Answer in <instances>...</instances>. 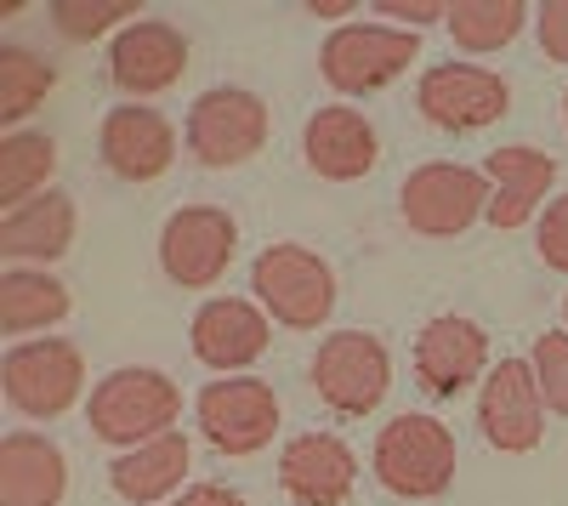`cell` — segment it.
<instances>
[{"mask_svg": "<svg viewBox=\"0 0 568 506\" xmlns=\"http://www.w3.org/2000/svg\"><path fill=\"white\" fill-rule=\"evenodd\" d=\"M562 125H568V85H562Z\"/></svg>", "mask_w": 568, "mask_h": 506, "instance_id": "34", "label": "cell"}, {"mask_svg": "<svg viewBox=\"0 0 568 506\" xmlns=\"http://www.w3.org/2000/svg\"><path fill=\"white\" fill-rule=\"evenodd\" d=\"M98 154L120 182H154L176 160V125L149 103H114L98 131Z\"/></svg>", "mask_w": 568, "mask_h": 506, "instance_id": "16", "label": "cell"}, {"mask_svg": "<svg viewBox=\"0 0 568 506\" xmlns=\"http://www.w3.org/2000/svg\"><path fill=\"white\" fill-rule=\"evenodd\" d=\"M302 160L324 176V182H358L375 171L382 160V136H375V120L353 103H329L313 109L302 125Z\"/></svg>", "mask_w": 568, "mask_h": 506, "instance_id": "18", "label": "cell"}, {"mask_svg": "<svg viewBox=\"0 0 568 506\" xmlns=\"http://www.w3.org/2000/svg\"><path fill=\"white\" fill-rule=\"evenodd\" d=\"M0 393L23 422H58L74 404H85V358L69 336L12 342L0 358Z\"/></svg>", "mask_w": 568, "mask_h": 506, "instance_id": "5", "label": "cell"}, {"mask_svg": "<svg viewBox=\"0 0 568 506\" xmlns=\"http://www.w3.org/2000/svg\"><path fill=\"white\" fill-rule=\"evenodd\" d=\"M455 467H460V449H455V433L426 416V409H409V416H393L382 433H375V449H369V473L387 495L398 500H433L455 484Z\"/></svg>", "mask_w": 568, "mask_h": 506, "instance_id": "2", "label": "cell"}, {"mask_svg": "<svg viewBox=\"0 0 568 506\" xmlns=\"http://www.w3.org/2000/svg\"><path fill=\"white\" fill-rule=\"evenodd\" d=\"M74 227L80 211L63 189H45L40 200L18 205L0 216V262L7 267H45V262H63L74 245Z\"/></svg>", "mask_w": 568, "mask_h": 506, "instance_id": "20", "label": "cell"}, {"mask_svg": "<svg viewBox=\"0 0 568 506\" xmlns=\"http://www.w3.org/2000/svg\"><path fill=\"white\" fill-rule=\"evenodd\" d=\"M69 318V285L52 267H0V331L34 342Z\"/></svg>", "mask_w": 568, "mask_h": 506, "instance_id": "23", "label": "cell"}, {"mask_svg": "<svg viewBox=\"0 0 568 506\" xmlns=\"http://www.w3.org/2000/svg\"><path fill=\"white\" fill-rule=\"evenodd\" d=\"M369 18H382V23H398V29H426V23H449V7L444 0H375Z\"/></svg>", "mask_w": 568, "mask_h": 506, "instance_id": "30", "label": "cell"}, {"mask_svg": "<svg viewBox=\"0 0 568 506\" xmlns=\"http://www.w3.org/2000/svg\"><path fill=\"white\" fill-rule=\"evenodd\" d=\"M358 484V455L336 433H296L278 449V489L296 506H347Z\"/></svg>", "mask_w": 568, "mask_h": 506, "instance_id": "17", "label": "cell"}, {"mask_svg": "<svg viewBox=\"0 0 568 506\" xmlns=\"http://www.w3.org/2000/svg\"><path fill=\"white\" fill-rule=\"evenodd\" d=\"M415 109L426 125L438 131H455V136H471L484 125H500L506 109H511V85L484 69V63H460V58H444L420 74L415 85Z\"/></svg>", "mask_w": 568, "mask_h": 506, "instance_id": "10", "label": "cell"}, {"mask_svg": "<svg viewBox=\"0 0 568 506\" xmlns=\"http://www.w3.org/2000/svg\"><path fill=\"white\" fill-rule=\"evenodd\" d=\"M546 398L529 358H500L478 387V427L500 455H529L546 438Z\"/></svg>", "mask_w": 568, "mask_h": 506, "instance_id": "14", "label": "cell"}, {"mask_svg": "<svg viewBox=\"0 0 568 506\" xmlns=\"http://www.w3.org/2000/svg\"><path fill=\"white\" fill-rule=\"evenodd\" d=\"M52 85H58V69L40 52H29L18 40L0 45V125L23 131V120L52 98Z\"/></svg>", "mask_w": 568, "mask_h": 506, "instance_id": "26", "label": "cell"}, {"mask_svg": "<svg viewBox=\"0 0 568 506\" xmlns=\"http://www.w3.org/2000/svg\"><path fill=\"white\" fill-rule=\"evenodd\" d=\"M398 211H404V227L420 240H460L471 222L489 216V176L484 165L426 160L404 176Z\"/></svg>", "mask_w": 568, "mask_h": 506, "instance_id": "6", "label": "cell"}, {"mask_svg": "<svg viewBox=\"0 0 568 506\" xmlns=\"http://www.w3.org/2000/svg\"><path fill=\"white\" fill-rule=\"evenodd\" d=\"M194 422L216 455H256L278 438L284 409L262 376H216L194 393Z\"/></svg>", "mask_w": 568, "mask_h": 506, "instance_id": "8", "label": "cell"}, {"mask_svg": "<svg viewBox=\"0 0 568 506\" xmlns=\"http://www.w3.org/2000/svg\"><path fill=\"white\" fill-rule=\"evenodd\" d=\"M535 40L551 63H568V0H546L535 7Z\"/></svg>", "mask_w": 568, "mask_h": 506, "instance_id": "31", "label": "cell"}, {"mask_svg": "<svg viewBox=\"0 0 568 506\" xmlns=\"http://www.w3.org/2000/svg\"><path fill=\"white\" fill-rule=\"evenodd\" d=\"M562 331H568V296H562Z\"/></svg>", "mask_w": 568, "mask_h": 506, "instance_id": "35", "label": "cell"}, {"mask_svg": "<svg viewBox=\"0 0 568 506\" xmlns=\"http://www.w3.org/2000/svg\"><path fill=\"white\" fill-rule=\"evenodd\" d=\"M420 58V34L382 23V18H353L342 29H329L318 45V74L324 85H336L342 98H369L387 91L398 74H409V63Z\"/></svg>", "mask_w": 568, "mask_h": 506, "instance_id": "3", "label": "cell"}, {"mask_svg": "<svg viewBox=\"0 0 568 506\" xmlns=\"http://www.w3.org/2000/svg\"><path fill=\"white\" fill-rule=\"evenodd\" d=\"M267 103L245 85H211L187 103L182 120V149L194 154L205 171H233L262 154L267 143Z\"/></svg>", "mask_w": 568, "mask_h": 506, "instance_id": "7", "label": "cell"}, {"mask_svg": "<svg viewBox=\"0 0 568 506\" xmlns=\"http://www.w3.org/2000/svg\"><path fill=\"white\" fill-rule=\"evenodd\" d=\"M69 462L45 433L0 438V506H63Z\"/></svg>", "mask_w": 568, "mask_h": 506, "instance_id": "22", "label": "cell"}, {"mask_svg": "<svg viewBox=\"0 0 568 506\" xmlns=\"http://www.w3.org/2000/svg\"><path fill=\"white\" fill-rule=\"evenodd\" d=\"M307 18H324V23H353L358 18V0H307Z\"/></svg>", "mask_w": 568, "mask_h": 506, "instance_id": "33", "label": "cell"}, {"mask_svg": "<svg viewBox=\"0 0 568 506\" xmlns=\"http://www.w3.org/2000/svg\"><path fill=\"white\" fill-rule=\"evenodd\" d=\"M165 506H245V495H240V489H227V484H216V478H205V484L182 489V495L165 500Z\"/></svg>", "mask_w": 568, "mask_h": 506, "instance_id": "32", "label": "cell"}, {"mask_svg": "<svg viewBox=\"0 0 568 506\" xmlns=\"http://www.w3.org/2000/svg\"><path fill=\"white\" fill-rule=\"evenodd\" d=\"M313 393L336 416H369L393 387V353L369 331H329L313 353Z\"/></svg>", "mask_w": 568, "mask_h": 506, "instance_id": "9", "label": "cell"}, {"mask_svg": "<svg viewBox=\"0 0 568 506\" xmlns=\"http://www.w3.org/2000/svg\"><path fill=\"white\" fill-rule=\"evenodd\" d=\"M187 473H194V444L176 433L154 438V444H136V449H120L109 462V489L125 500V506H165L182 495Z\"/></svg>", "mask_w": 568, "mask_h": 506, "instance_id": "21", "label": "cell"}, {"mask_svg": "<svg viewBox=\"0 0 568 506\" xmlns=\"http://www.w3.org/2000/svg\"><path fill=\"white\" fill-rule=\"evenodd\" d=\"M45 18H52V29L69 45H85V40H103V34H120L125 23H136V0H52Z\"/></svg>", "mask_w": 568, "mask_h": 506, "instance_id": "27", "label": "cell"}, {"mask_svg": "<svg viewBox=\"0 0 568 506\" xmlns=\"http://www.w3.org/2000/svg\"><path fill=\"white\" fill-rule=\"evenodd\" d=\"M415 382L426 398H455L484 387V376L495 371L489 364V331L466 313H438L426 318L420 336H415Z\"/></svg>", "mask_w": 568, "mask_h": 506, "instance_id": "12", "label": "cell"}, {"mask_svg": "<svg viewBox=\"0 0 568 506\" xmlns=\"http://www.w3.org/2000/svg\"><path fill=\"white\" fill-rule=\"evenodd\" d=\"M529 364H535V382H540L546 409H551V416H568V331L535 336Z\"/></svg>", "mask_w": 568, "mask_h": 506, "instance_id": "28", "label": "cell"}, {"mask_svg": "<svg viewBox=\"0 0 568 506\" xmlns=\"http://www.w3.org/2000/svg\"><path fill=\"white\" fill-rule=\"evenodd\" d=\"M484 176H489V227H524L551 205V182H557V160L535 143H500L484 154Z\"/></svg>", "mask_w": 568, "mask_h": 506, "instance_id": "19", "label": "cell"}, {"mask_svg": "<svg viewBox=\"0 0 568 506\" xmlns=\"http://www.w3.org/2000/svg\"><path fill=\"white\" fill-rule=\"evenodd\" d=\"M267 342H273V318L251 296H211L187 325V347L216 376H251V364L267 353Z\"/></svg>", "mask_w": 568, "mask_h": 506, "instance_id": "15", "label": "cell"}, {"mask_svg": "<svg viewBox=\"0 0 568 506\" xmlns=\"http://www.w3.org/2000/svg\"><path fill=\"white\" fill-rule=\"evenodd\" d=\"M529 18L535 12L524 0H455L444 29L466 58H489V52H506V45L529 29Z\"/></svg>", "mask_w": 568, "mask_h": 506, "instance_id": "25", "label": "cell"}, {"mask_svg": "<svg viewBox=\"0 0 568 506\" xmlns=\"http://www.w3.org/2000/svg\"><path fill=\"white\" fill-rule=\"evenodd\" d=\"M233 251H240V222L227 205H182L160 227V267L182 291H211Z\"/></svg>", "mask_w": 568, "mask_h": 506, "instance_id": "11", "label": "cell"}, {"mask_svg": "<svg viewBox=\"0 0 568 506\" xmlns=\"http://www.w3.org/2000/svg\"><path fill=\"white\" fill-rule=\"evenodd\" d=\"M176 422H182V387L165 371H149V364L109 371L85 393V427L98 444H114V455L176 433Z\"/></svg>", "mask_w": 568, "mask_h": 506, "instance_id": "1", "label": "cell"}, {"mask_svg": "<svg viewBox=\"0 0 568 506\" xmlns=\"http://www.w3.org/2000/svg\"><path fill=\"white\" fill-rule=\"evenodd\" d=\"M187 58H194V45H187V34L176 23L136 18L109 40V80L125 91V103H142V98L171 91L187 74Z\"/></svg>", "mask_w": 568, "mask_h": 506, "instance_id": "13", "label": "cell"}, {"mask_svg": "<svg viewBox=\"0 0 568 506\" xmlns=\"http://www.w3.org/2000/svg\"><path fill=\"white\" fill-rule=\"evenodd\" d=\"M251 291L267 307L273 325H284V331H318L324 318L336 313V267H329L313 245L278 240V245L256 251Z\"/></svg>", "mask_w": 568, "mask_h": 506, "instance_id": "4", "label": "cell"}, {"mask_svg": "<svg viewBox=\"0 0 568 506\" xmlns=\"http://www.w3.org/2000/svg\"><path fill=\"white\" fill-rule=\"evenodd\" d=\"M52 171H58V136L52 131H7L0 136V216L40 200L52 189Z\"/></svg>", "mask_w": 568, "mask_h": 506, "instance_id": "24", "label": "cell"}, {"mask_svg": "<svg viewBox=\"0 0 568 506\" xmlns=\"http://www.w3.org/2000/svg\"><path fill=\"white\" fill-rule=\"evenodd\" d=\"M535 251L546 267L568 273V194H551V205L535 216Z\"/></svg>", "mask_w": 568, "mask_h": 506, "instance_id": "29", "label": "cell"}]
</instances>
